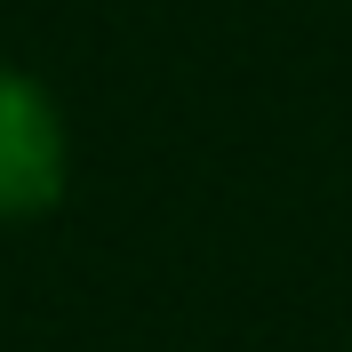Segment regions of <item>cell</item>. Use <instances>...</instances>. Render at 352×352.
I'll list each match as a JSON object with an SVG mask.
<instances>
[{
	"mask_svg": "<svg viewBox=\"0 0 352 352\" xmlns=\"http://www.w3.org/2000/svg\"><path fill=\"white\" fill-rule=\"evenodd\" d=\"M65 112L24 65H0V224L48 217L65 200Z\"/></svg>",
	"mask_w": 352,
	"mask_h": 352,
	"instance_id": "cell-1",
	"label": "cell"
}]
</instances>
